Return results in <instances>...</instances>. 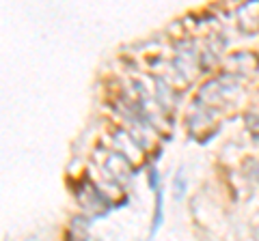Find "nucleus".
I'll list each match as a JSON object with an SVG mask.
<instances>
[{
	"label": "nucleus",
	"mask_w": 259,
	"mask_h": 241,
	"mask_svg": "<svg viewBox=\"0 0 259 241\" xmlns=\"http://www.w3.org/2000/svg\"><path fill=\"white\" fill-rule=\"evenodd\" d=\"M162 224V194L160 190H156V215H153V232L160 228Z\"/></svg>",
	"instance_id": "1"
},
{
	"label": "nucleus",
	"mask_w": 259,
	"mask_h": 241,
	"mask_svg": "<svg viewBox=\"0 0 259 241\" xmlns=\"http://www.w3.org/2000/svg\"><path fill=\"white\" fill-rule=\"evenodd\" d=\"M149 188L156 192L158 190V172L156 170H149Z\"/></svg>",
	"instance_id": "2"
}]
</instances>
